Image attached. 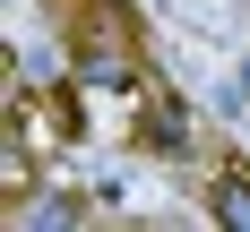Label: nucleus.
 <instances>
[{"label":"nucleus","instance_id":"1","mask_svg":"<svg viewBox=\"0 0 250 232\" xmlns=\"http://www.w3.org/2000/svg\"><path fill=\"white\" fill-rule=\"evenodd\" d=\"M78 215H86V206H78L69 189H26L18 198V224H35V232H69Z\"/></svg>","mask_w":250,"mask_h":232},{"label":"nucleus","instance_id":"2","mask_svg":"<svg viewBox=\"0 0 250 232\" xmlns=\"http://www.w3.org/2000/svg\"><path fill=\"white\" fill-rule=\"evenodd\" d=\"M216 215H225L233 232H250V163H225V172H216Z\"/></svg>","mask_w":250,"mask_h":232},{"label":"nucleus","instance_id":"3","mask_svg":"<svg viewBox=\"0 0 250 232\" xmlns=\"http://www.w3.org/2000/svg\"><path fill=\"white\" fill-rule=\"evenodd\" d=\"M181 138H190V121L173 112V95H155L147 103V146H181Z\"/></svg>","mask_w":250,"mask_h":232}]
</instances>
